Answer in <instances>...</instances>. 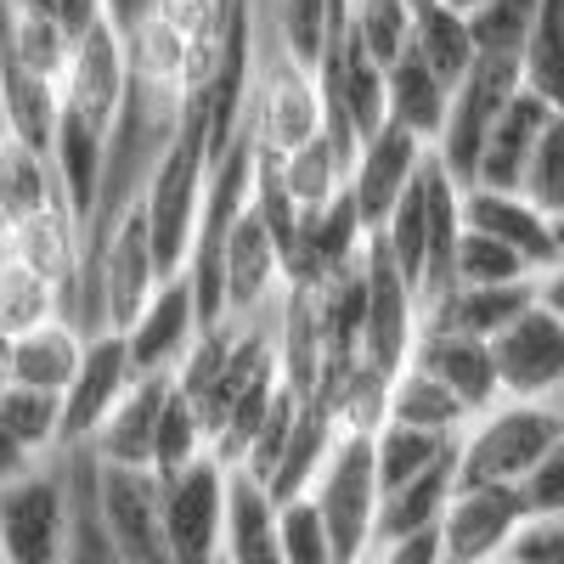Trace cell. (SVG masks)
<instances>
[{"mask_svg": "<svg viewBox=\"0 0 564 564\" xmlns=\"http://www.w3.org/2000/svg\"><path fill=\"white\" fill-rule=\"evenodd\" d=\"M175 395V372H141L130 384V395L113 406V417L102 423V435L90 441L85 452L97 463H124V468H153V452H159V423H164V406Z\"/></svg>", "mask_w": 564, "mask_h": 564, "instance_id": "17", "label": "cell"}, {"mask_svg": "<svg viewBox=\"0 0 564 564\" xmlns=\"http://www.w3.org/2000/svg\"><path fill=\"white\" fill-rule=\"evenodd\" d=\"M536 305H547V311L564 322V260H558V265H547V271L536 276Z\"/></svg>", "mask_w": 564, "mask_h": 564, "instance_id": "39", "label": "cell"}, {"mask_svg": "<svg viewBox=\"0 0 564 564\" xmlns=\"http://www.w3.org/2000/svg\"><path fill=\"white\" fill-rule=\"evenodd\" d=\"M446 7H457V12L468 18V12H480V7H486V0H446Z\"/></svg>", "mask_w": 564, "mask_h": 564, "instance_id": "43", "label": "cell"}, {"mask_svg": "<svg viewBox=\"0 0 564 564\" xmlns=\"http://www.w3.org/2000/svg\"><path fill=\"white\" fill-rule=\"evenodd\" d=\"M79 520V468L74 452L40 457L23 475L0 480V547L7 564H63Z\"/></svg>", "mask_w": 564, "mask_h": 564, "instance_id": "2", "label": "cell"}, {"mask_svg": "<svg viewBox=\"0 0 564 564\" xmlns=\"http://www.w3.org/2000/svg\"><path fill=\"white\" fill-rule=\"evenodd\" d=\"M367 243H372V231L356 215L350 193L339 204H327V209L300 215L294 243H289V289H311V294L334 289L339 276H350L361 265Z\"/></svg>", "mask_w": 564, "mask_h": 564, "instance_id": "12", "label": "cell"}, {"mask_svg": "<svg viewBox=\"0 0 564 564\" xmlns=\"http://www.w3.org/2000/svg\"><path fill=\"white\" fill-rule=\"evenodd\" d=\"M525 508H531V520H547V513H564V441L531 468L525 475Z\"/></svg>", "mask_w": 564, "mask_h": 564, "instance_id": "38", "label": "cell"}, {"mask_svg": "<svg viewBox=\"0 0 564 564\" xmlns=\"http://www.w3.org/2000/svg\"><path fill=\"white\" fill-rule=\"evenodd\" d=\"M0 260H7V226H0Z\"/></svg>", "mask_w": 564, "mask_h": 564, "instance_id": "44", "label": "cell"}, {"mask_svg": "<svg viewBox=\"0 0 564 564\" xmlns=\"http://www.w3.org/2000/svg\"><path fill=\"white\" fill-rule=\"evenodd\" d=\"M90 491H97V513H102V525L124 564H175L170 531H164L159 468H124V463L90 457Z\"/></svg>", "mask_w": 564, "mask_h": 564, "instance_id": "8", "label": "cell"}, {"mask_svg": "<svg viewBox=\"0 0 564 564\" xmlns=\"http://www.w3.org/2000/svg\"><path fill=\"white\" fill-rule=\"evenodd\" d=\"M525 90V63L520 57H475V68H468L452 90V113L435 135V159L463 181L475 186V170H480V153L486 141L497 130V119L508 113V102Z\"/></svg>", "mask_w": 564, "mask_h": 564, "instance_id": "7", "label": "cell"}, {"mask_svg": "<svg viewBox=\"0 0 564 564\" xmlns=\"http://www.w3.org/2000/svg\"><path fill=\"white\" fill-rule=\"evenodd\" d=\"M0 430L12 435L23 457H57L63 452V395L7 384L0 390Z\"/></svg>", "mask_w": 564, "mask_h": 564, "instance_id": "27", "label": "cell"}, {"mask_svg": "<svg viewBox=\"0 0 564 564\" xmlns=\"http://www.w3.org/2000/svg\"><path fill=\"white\" fill-rule=\"evenodd\" d=\"M457 282H468V289H508V282H536V271L502 249L497 238H486V231H468L463 226V243H457Z\"/></svg>", "mask_w": 564, "mask_h": 564, "instance_id": "35", "label": "cell"}, {"mask_svg": "<svg viewBox=\"0 0 564 564\" xmlns=\"http://www.w3.org/2000/svg\"><path fill=\"white\" fill-rule=\"evenodd\" d=\"M520 193L542 209V215H564V108H553L542 141H536V153H531V170L520 181Z\"/></svg>", "mask_w": 564, "mask_h": 564, "instance_id": "36", "label": "cell"}, {"mask_svg": "<svg viewBox=\"0 0 564 564\" xmlns=\"http://www.w3.org/2000/svg\"><path fill=\"white\" fill-rule=\"evenodd\" d=\"M141 379L130 339L119 327L85 339V361L74 372V384L63 390V452H85L90 441L102 435V423L113 417V406L130 395V384Z\"/></svg>", "mask_w": 564, "mask_h": 564, "instance_id": "10", "label": "cell"}, {"mask_svg": "<svg viewBox=\"0 0 564 564\" xmlns=\"http://www.w3.org/2000/svg\"><path fill=\"white\" fill-rule=\"evenodd\" d=\"M531 508L520 486H457L441 520V558L446 564H497L513 553Z\"/></svg>", "mask_w": 564, "mask_h": 564, "instance_id": "9", "label": "cell"}, {"mask_svg": "<svg viewBox=\"0 0 564 564\" xmlns=\"http://www.w3.org/2000/svg\"><path fill=\"white\" fill-rule=\"evenodd\" d=\"M536 12H542V0H486L480 12H468L475 57H525Z\"/></svg>", "mask_w": 564, "mask_h": 564, "instance_id": "33", "label": "cell"}, {"mask_svg": "<svg viewBox=\"0 0 564 564\" xmlns=\"http://www.w3.org/2000/svg\"><path fill=\"white\" fill-rule=\"evenodd\" d=\"M384 85H390V124L423 135V141L435 148V135H441V124H446V113H452V85H446L430 63H423L417 52H406V57L384 74Z\"/></svg>", "mask_w": 564, "mask_h": 564, "instance_id": "25", "label": "cell"}, {"mask_svg": "<svg viewBox=\"0 0 564 564\" xmlns=\"http://www.w3.org/2000/svg\"><path fill=\"white\" fill-rule=\"evenodd\" d=\"M520 63H525V90H536L542 102L564 108V0H542Z\"/></svg>", "mask_w": 564, "mask_h": 564, "instance_id": "31", "label": "cell"}, {"mask_svg": "<svg viewBox=\"0 0 564 564\" xmlns=\"http://www.w3.org/2000/svg\"><path fill=\"white\" fill-rule=\"evenodd\" d=\"M74 468H79V520H74V542H68V558L63 564H124L102 513H97V491H90V452H74Z\"/></svg>", "mask_w": 564, "mask_h": 564, "instance_id": "37", "label": "cell"}, {"mask_svg": "<svg viewBox=\"0 0 564 564\" xmlns=\"http://www.w3.org/2000/svg\"><path fill=\"white\" fill-rule=\"evenodd\" d=\"M564 441L558 401H497L457 441V486H525V475Z\"/></svg>", "mask_w": 564, "mask_h": 564, "instance_id": "3", "label": "cell"}, {"mask_svg": "<svg viewBox=\"0 0 564 564\" xmlns=\"http://www.w3.org/2000/svg\"><path fill=\"white\" fill-rule=\"evenodd\" d=\"M282 289H289V254H282L276 226L249 204L220 254V305L226 316H265L276 311Z\"/></svg>", "mask_w": 564, "mask_h": 564, "instance_id": "11", "label": "cell"}, {"mask_svg": "<svg viewBox=\"0 0 564 564\" xmlns=\"http://www.w3.org/2000/svg\"><path fill=\"white\" fill-rule=\"evenodd\" d=\"M260 18L265 29L289 45L300 57H322L327 34H334V18H339V0H260Z\"/></svg>", "mask_w": 564, "mask_h": 564, "instance_id": "32", "label": "cell"}, {"mask_svg": "<svg viewBox=\"0 0 564 564\" xmlns=\"http://www.w3.org/2000/svg\"><path fill=\"white\" fill-rule=\"evenodd\" d=\"M553 249H558V260H564V215L553 220ZM558 260H553V265H558Z\"/></svg>", "mask_w": 564, "mask_h": 564, "instance_id": "42", "label": "cell"}, {"mask_svg": "<svg viewBox=\"0 0 564 564\" xmlns=\"http://www.w3.org/2000/svg\"><path fill=\"white\" fill-rule=\"evenodd\" d=\"M63 316V294L57 282H45L34 265H23L12 249L0 260V327L18 339V334H34V327L57 322Z\"/></svg>", "mask_w": 564, "mask_h": 564, "instance_id": "28", "label": "cell"}, {"mask_svg": "<svg viewBox=\"0 0 564 564\" xmlns=\"http://www.w3.org/2000/svg\"><path fill=\"white\" fill-rule=\"evenodd\" d=\"M547 119H553V102H542L536 90H520V97L508 102V113L497 119L491 141H486L475 186H491V193H520V181L531 170V153H536ZM463 193H468V186H463Z\"/></svg>", "mask_w": 564, "mask_h": 564, "instance_id": "21", "label": "cell"}, {"mask_svg": "<svg viewBox=\"0 0 564 564\" xmlns=\"http://www.w3.org/2000/svg\"><path fill=\"white\" fill-rule=\"evenodd\" d=\"M502 401H558L564 406V322L547 305H531L508 334L491 339Z\"/></svg>", "mask_w": 564, "mask_h": 564, "instance_id": "13", "label": "cell"}, {"mask_svg": "<svg viewBox=\"0 0 564 564\" xmlns=\"http://www.w3.org/2000/svg\"><path fill=\"white\" fill-rule=\"evenodd\" d=\"M52 209H68L52 153L12 130H0V226H29Z\"/></svg>", "mask_w": 564, "mask_h": 564, "instance_id": "20", "label": "cell"}, {"mask_svg": "<svg viewBox=\"0 0 564 564\" xmlns=\"http://www.w3.org/2000/svg\"><path fill=\"white\" fill-rule=\"evenodd\" d=\"M12 350H18V339L7 334V327H0V390L12 384Z\"/></svg>", "mask_w": 564, "mask_h": 564, "instance_id": "41", "label": "cell"}, {"mask_svg": "<svg viewBox=\"0 0 564 564\" xmlns=\"http://www.w3.org/2000/svg\"><path fill=\"white\" fill-rule=\"evenodd\" d=\"M372 446H379V486L395 491L417 475H430L435 463L457 457V441L446 435H423V430H401V423H379V435H372Z\"/></svg>", "mask_w": 564, "mask_h": 564, "instance_id": "30", "label": "cell"}, {"mask_svg": "<svg viewBox=\"0 0 564 564\" xmlns=\"http://www.w3.org/2000/svg\"><path fill=\"white\" fill-rule=\"evenodd\" d=\"M164 480V531L175 564H220L226 558V525H231V486L238 468L220 452H204L198 463L170 468Z\"/></svg>", "mask_w": 564, "mask_h": 564, "instance_id": "6", "label": "cell"}, {"mask_svg": "<svg viewBox=\"0 0 564 564\" xmlns=\"http://www.w3.org/2000/svg\"><path fill=\"white\" fill-rule=\"evenodd\" d=\"M384 423H401V430H423V435H446V441H463V430L475 423L441 379H430L423 367H406L401 379L390 384V406H384Z\"/></svg>", "mask_w": 564, "mask_h": 564, "instance_id": "23", "label": "cell"}, {"mask_svg": "<svg viewBox=\"0 0 564 564\" xmlns=\"http://www.w3.org/2000/svg\"><path fill=\"white\" fill-rule=\"evenodd\" d=\"M85 361V334L74 322H45L34 334H18V350H12V384H29V390H68L74 372Z\"/></svg>", "mask_w": 564, "mask_h": 564, "instance_id": "24", "label": "cell"}, {"mask_svg": "<svg viewBox=\"0 0 564 564\" xmlns=\"http://www.w3.org/2000/svg\"><path fill=\"white\" fill-rule=\"evenodd\" d=\"M186 7H215V0H186Z\"/></svg>", "mask_w": 564, "mask_h": 564, "instance_id": "45", "label": "cell"}, {"mask_svg": "<svg viewBox=\"0 0 564 564\" xmlns=\"http://www.w3.org/2000/svg\"><path fill=\"white\" fill-rule=\"evenodd\" d=\"M430 153H435L430 141L401 130V124H379L361 141L356 170H350V204L367 220V231H384V220L406 198V186L417 181V170L430 164Z\"/></svg>", "mask_w": 564, "mask_h": 564, "instance_id": "14", "label": "cell"}, {"mask_svg": "<svg viewBox=\"0 0 564 564\" xmlns=\"http://www.w3.org/2000/svg\"><path fill=\"white\" fill-rule=\"evenodd\" d=\"M463 226L486 231L502 249H513L536 276L558 260L553 249V215H542L525 193H491V186H468L463 193Z\"/></svg>", "mask_w": 564, "mask_h": 564, "instance_id": "18", "label": "cell"}, {"mask_svg": "<svg viewBox=\"0 0 564 564\" xmlns=\"http://www.w3.org/2000/svg\"><path fill=\"white\" fill-rule=\"evenodd\" d=\"M457 497V457L435 463L430 475H417L395 491H384V508H379V547L372 553H390L401 542H417V536H441V520Z\"/></svg>", "mask_w": 564, "mask_h": 564, "instance_id": "22", "label": "cell"}, {"mask_svg": "<svg viewBox=\"0 0 564 564\" xmlns=\"http://www.w3.org/2000/svg\"><path fill=\"white\" fill-rule=\"evenodd\" d=\"M198 334H204V311H198V294H193V282H186V271L159 282L148 311L124 327L135 372H175L186 356H193Z\"/></svg>", "mask_w": 564, "mask_h": 564, "instance_id": "15", "label": "cell"}, {"mask_svg": "<svg viewBox=\"0 0 564 564\" xmlns=\"http://www.w3.org/2000/svg\"><path fill=\"white\" fill-rule=\"evenodd\" d=\"M361 564H379V558H361Z\"/></svg>", "mask_w": 564, "mask_h": 564, "instance_id": "47", "label": "cell"}, {"mask_svg": "<svg viewBox=\"0 0 564 564\" xmlns=\"http://www.w3.org/2000/svg\"><path fill=\"white\" fill-rule=\"evenodd\" d=\"M379 238L390 243L395 265L417 289V305H430L457 282V243H463V181L430 153V164L417 170L406 186V198L384 220Z\"/></svg>", "mask_w": 564, "mask_h": 564, "instance_id": "1", "label": "cell"}, {"mask_svg": "<svg viewBox=\"0 0 564 564\" xmlns=\"http://www.w3.org/2000/svg\"><path fill=\"white\" fill-rule=\"evenodd\" d=\"M276 542L289 553V564H339V547L327 536V520L316 513V502L300 491L289 502H276Z\"/></svg>", "mask_w": 564, "mask_h": 564, "instance_id": "34", "label": "cell"}, {"mask_svg": "<svg viewBox=\"0 0 564 564\" xmlns=\"http://www.w3.org/2000/svg\"><path fill=\"white\" fill-rule=\"evenodd\" d=\"M220 564H289L276 542V497L249 475H238V486H231V525Z\"/></svg>", "mask_w": 564, "mask_h": 564, "instance_id": "26", "label": "cell"}, {"mask_svg": "<svg viewBox=\"0 0 564 564\" xmlns=\"http://www.w3.org/2000/svg\"><path fill=\"white\" fill-rule=\"evenodd\" d=\"M29 463H40V457H23V452L12 446V435L0 430V480H12V475H23Z\"/></svg>", "mask_w": 564, "mask_h": 564, "instance_id": "40", "label": "cell"}, {"mask_svg": "<svg viewBox=\"0 0 564 564\" xmlns=\"http://www.w3.org/2000/svg\"><path fill=\"white\" fill-rule=\"evenodd\" d=\"M249 124H254V141L265 159H289L327 130V90H322L316 63L289 52L265 29V18H260V74H254Z\"/></svg>", "mask_w": 564, "mask_h": 564, "instance_id": "4", "label": "cell"}, {"mask_svg": "<svg viewBox=\"0 0 564 564\" xmlns=\"http://www.w3.org/2000/svg\"><path fill=\"white\" fill-rule=\"evenodd\" d=\"M406 367H423L430 379H441L475 417L502 401V372H497L491 339H468V334H452V327H417Z\"/></svg>", "mask_w": 564, "mask_h": 564, "instance_id": "16", "label": "cell"}, {"mask_svg": "<svg viewBox=\"0 0 564 564\" xmlns=\"http://www.w3.org/2000/svg\"><path fill=\"white\" fill-rule=\"evenodd\" d=\"M379 430H339L334 452L322 457L316 480H311V502L327 520V536L339 547V564H361L379 547V508H384V486H379Z\"/></svg>", "mask_w": 564, "mask_h": 564, "instance_id": "5", "label": "cell"}, {"mask_svg": "<svg viewBox=\"0 0 564 564\" xmlns=\"http://www.w3.org/2000/svg\"><path fill=\"white\" fill-rule=\"evenodd\" d=\"M531 305H536V282H508V289H468V282H452L446 294L417 305V327H452V334H468V339H497Z\"/></svg>", "mask_w": 564, "mask_h": 564, "instance_id": "19", "label": "cell"}, {"mask_svg": "<svg viewBox=\"0 0 564 564\" xmlns=\"http://www.w3.org/2000/svg\"><path fill=\"white\" fill-rule=\"evenodd\" d=\"M412 52L457 90V79L475 68V34H468V18H463L457 7H446V0L423 7V12H417V40H412Z\"/></svg>", "mask_w": 564, "mask_h": 564, "instance_id": "29", "label": "cell"}, {"mask_svg": "<svg viewBox=\"0 0 564 564\" xmlns=\"http://www.w3.org/2000/svg\"><path fill=\"white\" fill-rule=\"evenodd\" d=\"M0 564H7V547H0Z\"/></svg>", "mask_w": 564, "mask_h": 564, "instance_id": "46", "label": "cell"}]
</instances>
